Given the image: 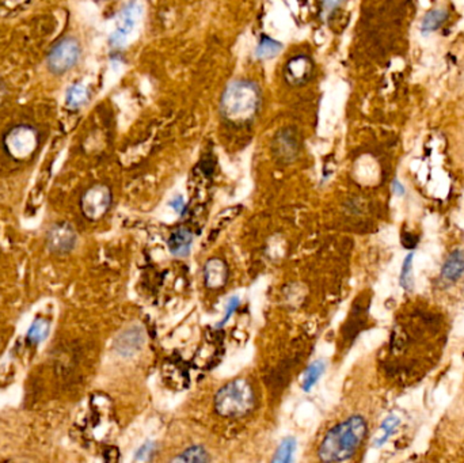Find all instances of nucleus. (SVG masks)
I'll use <instances>...</instances> for the list:
<instances>
[{
  "label": "nucleus",
  "mask_w": 464,
  "mask_h": 463,
  "mask_svg": "<svg viewBox=\"0 0 464 463\" xmlns=\"http://www.w3.org/2000/svg\"><path fill=\"white\" fill-rule=\"evenodd\" d=\"M368 424L364 417L352 416L333 426L318 450L323 462H344L350 459L367 436Z\"/></svg>",
  "instance_id": "1"
},
{
  "label": "nucleus",
  "mask_w": 464,
  "mask_h": 463,
  "mask_svg": "<svg viewBox=\"0 0 464 463\" xmlns=\"http://www.w3.org/2000/svg\"><path fill=\"white\" fill-rule=\"evenodd\" d=\"M259 106V87L252 80L239 79L226 87L220 101V113L232 125H246L257 117Z\"/></svg>",
  "instance_id": "2"
},
{
  "label": "nucleus",
  "mask_w": 464,
  "mask_h": 463,
  "mask_svg": "<svg viewBox=\"0 0 464 463\" xmlns=\"http://www.w3.org/2000/svg\"><path fill=\"white\" fill-rule=\"evenodd\" d=\"M255 405V394L247 379L238 378L221 387L214 397L217 414L227 419H238L249 414Z\"/></svg>",
  "instance_id": "3"
},
{
  "label": "nucleus",
  "mask_w": 464,
  "mask_h": 463,
  "mask_svg": "<svg viewBox=\"0 0 464 463\" xmlns=\"http://www.w3.org/2000/svg\"><path fill=\"white\" fill-rule=\"evenodd\" d=\"M80 56L82 45L79 39L72 36L63 37L58 39L46 55V68L55 77L65 75L74 67H77Z\"/></svg>",
  "instance_id": "4"
},
{
  "label": "nucleus",
  "mask_w": 464,
  "mask_h": 463,
  "mask_svg": "<svg viewBox=\"0 0 464 463\" xmlns=\"http://www.w3.org/2000/svg\"><path fill=\"white\" fill-rule=\"evenodd\" d=\"M39 146V135L36 128L20 124L11 128L3 139V147L8 156L15 160H26L36 154Z\"/></svg>",
  "instance_id": "5"
},
{
  "label": "nucleus",
  "mask_w": 464,
  "mask_h": 463,
  "mask_svg": "<svg viewBox=\"0 0 464 463\" xmlns=\"http://www.w3.org/2000/svg\"><path fill=\"white\" fill-rule=\"evenodd\" d=\"M113 194L108 185L96 184L90 186L80 197V211L91 222L102 219L110 210Z\"/></svg>",
  "instance_id": "6"
},
{
  "label": "nucleus",
  "mask_w": 464,
  "mask_h": 463,
  "mask_svg": "<svg viewBox=\"0 0 464 463\" xmlns=\"http://www.w3.org/2000/svg\"><path fill=\"white\" fill-rule=\"evenodd\" d=\"M46 248L52 254L64 255L75 249L77 243V234L75 229L65 222L53 224L45 236Z\"/></svg>",
  "instance_id": "7"
},
{
  "label": "nucleus",
  "mask_w": 464,
  "mask_h": 463,
  "mask_svg": "<svg viewBox=\"0 0 464 463\" xmlns=\"http://www.w3.org/2000/svg\"><path fill=\"white\" fill-rule=\"evenodd\" d=\"M140 15H141V7L135 0H132L122 8L117 20L116 29L110 37V42L115 46H121L122 44H125L127 39L134 32Z\"/></svg>",
  "instance_id": "8"
},
{
  "label": "nucleus",
  "mask_w": 464,
  "mask_h": 463,
  "mask_svg": "<svg viewBox=\"0 0 464 463\" xmlns=\"http://www.w3.org/2000/svg\"><path fill=\"white\" fill-rule=\"evenodd\" d=\"M299 150H300V139L295 129L287 128L284 131H280L273 140L274 156L284 163H290L292 160H295L299 155Z\"/></svg>",
  "instance_id": "9"
},
{
  "label": "nucleus",
  "mask_w": 464,
  "mask_h": 463,
  "mask_svg": "<svg viewBox=\"0 0 464 463\" xmlns=\"http://www.w3.org/2000/svg\"><path fill=\"white\" fill-rule=\"evenodd\" d=\"M284 75L290 86H303L314 75V63L306 55L295 56L287 63Z\"/></svg>",
  "instance_id": "10"
},
{
  "label": "nucleus",
  "mask_w": 464,
  "mask_h": 463,
  "mask_svg": "<svg viewBox=\"0 0 464 463\" xmlns=\"http://www.w3.org/2000/svg\"><path fill=\"white\" fill-rule=\"evenodd\" d=\"M228 279L227 264L220 258H211L204 267V281L210 290H219L226 286Z\"/></svg>",
  "instance_id": "11"
},
{
  "label": "nucleus",
  "mask_w": 464,
  "mask_h": 463,
  "mask_svg": "<svg viewBox=\"0 0 464 463\" xmlns=\"http://www.w3.org/2000/svg\"><path fill=\"white\" fill-rule=\"evenodd\" d=\"M192 243H193V232L188 229H178L169 238L167 245L172 254H174L175 257L183 258L191 253Z\"/></svg>",
  "instance_id": "12"
},
{
  "label": "nucleus",
  "mask_w": 464,
  "mask_h": 463,
  "mask_svg": "<svg viewBox=\"0 0 464 463\" xmlns=\"http://www.w3.org/2000/svg\"><path fill=\"white\" fill-rule=\"evenodd\" d=\"M464 274V251H453L446 260H445L443 269H442V277L444 281L455 283L458 281Z\"/></svg>",
  "instance_id": "13"
},
{
  "label": "nucleus",
  "mask_w": 464,
  "mask_h": 463,
  "mask_svg": "<svg viewBox=\"0 0 464 463\" xmlns=\"http://www.w3.org/2000/svg\"><path fill=\"white\" fill-rule=\"evenodd\" d=\"M90 90L86 84L83 83H74L68 87L67 93H65V105L70 108V109H80L83 108L84 105L89 103L90 101Z\"/></svg>",
  "instance_id": "14"
},
{
  "label": "nucleus",
  "mask_w": 464,
  "mask_h": 463,
  "mask_svg": "<svg viewBox=\"0 0 464 463\" xmlns=\"http://www.w3.org/2000/svg\"><path fill=\"white\" fill-rule=\"evenodd\" d=\"M446 20H448V13L443 8L430 10L429 13H426L424 18L421 20V27L420 29L424 34L433 33V32L439 30L446 22Z\"/></svg>",
  "instance_id": "15"
},
{
  "label": "nucleus",
  "mask_w": 464,
  "mask_h": 463,
  "mask_svg": "<svg viewBox=\"0 0 464 463\" xmlns=\"http://www.w3.org/2000/svg\"><path fill=\"white\" fill-rule=\"evenodd\" d=\"M51 331V322L45 318H36L34 322L30 325L27 336H26V341L30 345H39V343L45 341L49 336Z\"/></svg>",
  "instance_id": "16"
},
{
  "label": "nucleus",
  "mask_w": 464,
  "mask_h": 463,
  "mask_svg": "<svg viewBox=\"0 0 464 463\" xmlns=\"http://www.w3.org/2000/svg\"><path fill=\"white\" fill-rule=\"evenodd\" d=\"M211 455L204 448V445H192L186 448L181 455H176L172 462L205 463L211 462Z\"/></svg>",
  "instance_id": "17"
},
{
  "label": "nucleus",
  "mask_w": 464,
  "mask_h": 463,
  "mask_svg": "<svg viewBox=\"0 0 464 463\" xmlns=\"http://www.w3.org/2000/svg\"><path fill=\"white\" fill-rule=\"evenodd\" d=\"M281 51H283L281 42L271 37H262L255 49V55L259 60H271L276 58Z\"/></svg>",
  "instance_id": "18"
},
{
  "label": "nucleus",
  "mask_w": 464,
  "mask_h": 463,
  "mask_svg": "<svg viewBox=\"0 0 464 463\" xmlns=\"http://www.w3.org/2000/svg\"><path fill=\"white\" fill-rule=\"evenodd\" d=\"M326 369V364L323 360H316L309 364V368L304 372V379H303V390L309 391L312 387L316 385V382L321 379Z\"/></svg>",
  "instance_id": "19"
},
{
  "label": "nucleus",
  "mask_w": 464,
  "mask_h": 463,
  "mask_svg": "<svg viewBox=\"0 0 464 463\" xmlns=\"http://www.w3.org/2000/svg\"><path fill=\"white\" fill-rule=\"evenodd\" d=\"M297 448V443L295 440V438H287L284 439L281 444L278 445L274 457H273V462L274 463H290L293 461V455L295 451Z\"/></svg>",
  "instance_id": "20"
},
{
  "label": "nucleus",
  "mask_w": 464,
  "mask_h": 463,
  "mask_svg": "<svg viewBox=\"0 0 464 463\" xmlns=\"http://www.w3.org/2000/svg\"><path fill=\"white\" fill-rule=\"evenodd\" d=\"M399 283H401V286L406 291H410L413 288V253L407 255L406 260L404 262Z\"/></svg>",
  "instance_id": "21"
},
{
  "label": "nucleus",
  "mask_w": 464,
  "mask_h": 463,
  "mask_svg": "<svg viewBox=\"0 0 464 463\" xmlns=\"http://www.w3.org/2000/svg\"><path fill=\"white\" fill-rule=\"evenodd\" d=\"M239 305H240V300H239L238 296H233V298H231L230 302H228V305H227V307H226V312H224L223 319L216 325V328H223V326L230 321V318L233 315V312L238 310Z\"/></svg>",
  "instance_id": "22"
},
{
  "label": "nucleus",
  "mask_w": 464,
  "mask_h": 463,
  "mask_svg": "<svg viewBox=\"0 0 464 463\" xmlns=\"http://www.w3.org/2000/svg\"><path fill=\"white\" fill-rule=\"evenodd\" d=\"M155 447L156 445L153 442H147V443L143 444L136 452L135 461H150L151 455L154 454Z\"/></svg>",
  "instance_id": "23"
},
{
  "label": "nucleus",
  "mask_w": 464,
  "mask_h": 463,
  "mask_svg": "<svg viewBox=\"0 0 464 463\" xmlns=\"http://www.w3.org/2000/svg\"><path fill=\"white\" fill-rule=\"evenodd\" d=\"M398 424H399V420H398L397 417H388L386 421L383 423V425H382V428L386 431V435H385V436H383L380 440H378L376 445H382V444L385 443L387 439H388V436L391 435L392 429H394V428H395V426H397Z\"/></svg>",
  "instance_id": "24"
},
{
  "label": "nucleus",
  "mask_w": 464,
  "mask_h": 463,
  "mask_svg": "<svg viewBox=\"0 0 464 463\" xmlns=\"http://www.w3.org/2000/svg\"><path fill=\"white\" fill-rule=\"evenodd\" d=\"M169 205L174 210L175 213H178L179 216H183L186 213V203L183 200L182 196H176L175 198H173Z\"/></svg>",
  "instance_id": "25"
},
{
  "label": "nucleus",
  "mask_w": 464,
  "mask_h": 463,
  "mask_svg": "<svg viewBox=\"0 0 464 463\" xmlns=\"http://www.w3.org/2000/svg\"><path fill=\"white\" fill-rule=\"evenodd\" d=\"M345 0H323V8L326 13H333L335 11L338 7H341V4Z\"/></svg>",
  "instance_id": "26"
},
{
  "label": "nucleus",
  "mask_w": 464,
  "mask_h": 463,
  "mask_svg": "<svg viewBox=\"0 0 464 463\" xmlns=\"http://www.w3.org/2000/svg\"><path fill=\"white\" fill-rule=\"evenodd\" d=\"M392 189H394L395 194H399V196H404L405 194V188H404V185L399 181H394L392 182Z\"/></svg>",
  "instance_id": "27"
},
{
  "label": "nucleus",
  "mask_w": 464,
  "mask_h": 463,
  "mask_svg": "<svg viewBox=\"0 0 464 463\" xmlns=\"http://www.w3.org/2000/svg\"><path fill=\"white\" fill-rule=\"evenodd\" d=\"M6 94H7V87H6V83L0 79V105L3 103L4 98H6Z\"/></svg>",
  "instance_id": "28"
}]
</instances>
